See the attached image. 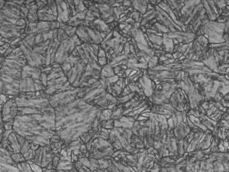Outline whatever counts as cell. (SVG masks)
<instances>
[{
    "label": "cell",
    "mask_w": 229,
    "mask_h": 172,
    "mask_svg": "<svg viewBox=\"0 0 229 172\" xmlns=\"http://www.w3.org/2000/svg\"><path fill=\"white\" fill-rule=\"evenodd\" d=\"M225 24L217 22L209 21L202 26L203 36L205 37L209 44H219L225 42L223 39Z\"/></svg>",
    "instance_id": "cell-1"
},
{
    "label": "cell",
    "mask_w": 229,
    "mask_h": 172,
    "mask_svg": "<svg viewBox=\"0 0 229 172\" xmlns=\"http://www.w3.org/2000/svg\"><path fill=\"white\" fill-rule=\"evenodd\" d=\"M18 107L15 98H9L2 106V117L3 122L15 120L18 115Z\"/></svg>",
    "instance_id": "cell-2"
},
{
    "label": "cell",
    "mask_w": 229,
    "mask_h": 172,
    "mask_svg": "<svg viewBox=\"0 0 229 172\" xmlns=\"http://www.w3.org/2000/svg\"><path fill=\"white\" fill-rule=\"evenodd\" d=\"M41 71L38 67L30 66L28 64H26L25 66L23 67L22 71V79L26 78V77H31L34 81L40 80V76Z\"/></svg>",
    "instance_id": "cell-3"
},
{
    "label": "cell",
    "mask_w": 229,
    "mask_h": 172,
    "mask_svg": "<svg viewBox=\"0 0 229 172\" xmlns=\"http://www.w3.org/2000/svg\"><path fill=\"white\" fill-rule=\"evenodd\" d=\"M20 93H24V92H33L35 90V86H34V80L31 77H26V78H22L20 81Z\"/></svg>",
    "instance_id": "cell-4"
},
{
    "label": "cell",
    "mask_w": 229,
    "mask_h": 172,
    "mask_svg": "<svg viewBox=\"0 0 229 172\" xmlns=\"http://www.w3.org/2000/svg\"><path fill=\"white\" fill-rule=\"evenodd\" d=\"M9 145L11 146L12 149L13 151V153H20L21 152V146L20 144L18 142L17 139L16 135L14 132H12L9 136Z\"/></svg>",
    "instance_id": "cell-5"
},
{
    "label": "cell",
    "mask_w": 229,
    "mask_h": 172,
    "mask_svg": "<svg viewBox=\"0 0 229 172\" xmlns=\"http://www.w3.org/2000/svg\"><path fill=\"white\" fill-rule=\"evenodd\" d=\"M38 9L36 6V2L35 5L31 6L30 9H28V13H27V22L28 23H38Z\"/></svg>",
    "instance_id": "cell-6"
},
{
    "label": "cell",
    "mask_w": 229,
    "mask_h": 172,
    "mask_svg": "<svg viewBox=\"0 0 229 172\" xmlns=\"http://www.w3.org/2000/svg\"><path fill=\"white\" fill-rule=\"evenodd\" d=\"M147 1H132L131 2V7L138 12L140 14L144 15L147 11Z\"/></svg>",
    "instance_id": "cell-7"
},
{
    "label": "cell",
    "mask_w": 229,
    "mask_h": 172,
    "mask_svg": "<svg viewBox=\"0 0 229 172\" xmlns=\"http://www.w3.org/2000/svg\"><path fill=\"white\" fill-rule=\"evenodd\" d=\"M101 77H103V78H108V77H113L115 76V73H114V70L110 64H107L106 65H105L104 67H102L100 71Z\"/></svg>",
    "instance_id": "cell-8"
},
{
    "label": "cell",
    "mask_w": 229,
    "mask_h": 172,
    "mask_svg": "<svg viewBox=\"0 0 229 172\" xmlns=\"http://www.w3.org/2000/svg\"><path fill=\"white\" fill-rule=\"evenodd\" d=\"M147 38H148L150 42L152 43L153 44L162 46V44H163V37L159 36V35H153V34H147Z\"/></svg>",
    "instance_id": "cell-9"
},
{
    "label": "cell",
    "mask_w": 229,
    "mask_h": 172,
    "mask_svg": "<svg viewBox=\"0 0 229 172\" xmlns=\"http://www.w3.org/2000/svg\"><path fill=\"white\" fill-rule=\"evenodd\" d=\"M11 158L15 164H19L22 163V162H25V161H27L25 158L24 155L22 154V153H13L11 155Z\"/></svg>",
    "instance_id": "cell-10"
},
{
    "label": "cell",
    "mask_w": 229,
    "mask_h": 172,
    "mask_svg": "<svg viewBox=\"0 0 229 172\" xmlns=\"http://www.w3.org/2000/svg\"><path fill=\"white\" fill-rule=\"evenodd\" d=\"M68 38H69V37L64 30L61 29V28L57 29V40H58L59 42H62V41Z\"/></svg>",
    "instance_id": "cell-11"
},
{
    "label": "cell",
    "mask_w": 229,
    "mask_h": 172,
    "mask_svg": "<svg viewBox=\"0 0 229 172\" xmlns=\"http://www.w3.org/2000/svg\"><path fill=\"white\" fill-rule=\"evenodd\" d=\"M158 62H159V60H158L157 57L153 56V57H150V59L147 62V67L149 69H152V68L155 67L157 66Z\"/></svg>",
    "instance_id": "cell-12"
},
{
    "label": "cell",
    "mask_w": 229,
    "mask_h": 172,
    "mask_svg": "<svg viewBox=\"0 0 229 172\" xmlns=\"http://www.w3.org/2000/svg\"><path fill=\"white\" fill-rule=\"evenodd\" d=\"M40 81L41 82V83H42V84L46 87V86H47V83H48V75L44 73H40Z\"/></svg>",
    "instance_id": "cell-13"
},
{
    "label": "cell",
    "mask_w": 229,
    "mask_h": 172,
    "mask_svg": "<svg viewBox=\"0 0 229 172\" xmlns=\"http://www.w3.org/2000/svg\"><path fill=\"white\" fill-rule=\"evenodd\" d=\"M160 170H161L160 165L159 164L154 162L152 168L150 169V172H160Z\"/></svg>",
    "instance_id": "cell-14"
},
{
    "label": "cell",
    "mask_w": 229,
    "mask_h": 172,
    "mask_svg": "<svg viewBox=\"0 0 229 172\" xmlns=\"http://www.w3.org/2000/svg\"><path fill=\"white\" fill-rule=\"evenodd\" d=\"M5 132H6V130L4 128L3 123H2V124H0V144H1V142H2V138H3Z\"/></svg>",
    "instance_id": "cell-15"
}]
</instances>
